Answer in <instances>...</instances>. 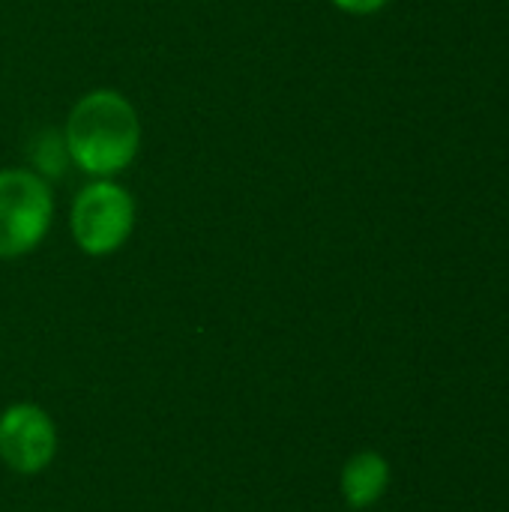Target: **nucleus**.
Returning <instances> with one entry per match:
<instances>
[{"mask_svg":"<svg viewBox=\"0 0 509 512\" xmlns=\"http://www.w3.org/2000/svg\"><path fill=\"white\" fill-rule=\"evenodd\" d=\"M336 9L348 12V15H375L381 12L390 0H330Z\"/></svg>","mask_w":509,"mask_h":512,"instance_id":"6","label":"nucleus"},{"mask_svg":"<svg viewBox=\"0 0 509 512\" xmlns=\"http://www.w3.org/2000/svg\"><path fill=\"white\" fill-rule=\"evenodd\" d=\"M57 450L51 417L36 405H12L0 417V459L18 474H39Z\"/></svg>","mask_w":509,"mask_h":512,"instance_id":"4","label":"nucleus"},{"mask_svg":"<svg viewBox=\"0 0 509 512\" xmlns=\"http://www.w3.org/2000/svg\"><path fill=\"white\" fill-rule=\"evenodd\" d=\"M387 486H390V465L378 453H357L342 468V495L357 510L381 501Z\"/></svg>","mask_w":509,"mask_h":512,"instance_id":"5","label":"nucleus"},{"mask_svg":"<svg viewBox=\"0 0 509 512\" xmlns=\"http://www.w3.org/2000/svg\"><path fill=\"white\" fill-rule=\"evenodd\" d=\"M141 138L138 108L114 87H96L78 96L63 126L69 162L93 180H114L123 174L138 159Z\"/></svg>","mask_w":509,"mask_h":512,"instance_id":"1","label":"nucleus"},{"mask_svg":"<svg viewBox=\"0 0 509 512\" xmlns=\"http://www.w3.org/2000/svg\"><path fill=\"white\" fill-rule=\"evenodd\" d=\"M54 222L48 180L30 168H0V258L33 252Z\"/></svg>","mask_w":509,"mask_h":512,"instance_id":"2","label":"nucleus"},{"mask_svg":"<svg viewBox=\"0 0 509 512\" xmlns=\"http://www.w3.org/2000/svg\"><path fill=\"white\" fill-rule=\"evenodd\" d=\"M135 198L117 180H90L72 201L69 231L75 246L90 258L114 255L135 228Z\"/></svg>","mask_w":509,"mask_h":512,"instance_id":"3","label":"nucleus"}]
</instances>
